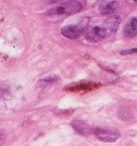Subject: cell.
<instances>
[{
    "label": "cell",
    "instance_id": "obj_9",
    "mask_svg": "<svg viewBox=\"0 0 137 146\" xmlns=\"http://www.w3.org/2000/svg\"><path fill=\"white\" fill-rule=\"evenodd\" d=\"M72 125H73V127H74V129L77 130L79 133H81V134H88L89 133V127L85 123H83V122L75 121L72 123Z\"/></svg>",
    "mask_w": 137,
    "mask_h": 146
},
{
    "label": "cell",
    "instance_id": "obj_5",
    "mask_svg": "<svg viewBox=\"0 0 137 146\" xmlns=\"http://www.w3.org/2000/svg\"><path fill=\"white\" fill-rule=\"evenodd\" d=\"M100 86L98 83H93V82H77V83H73L70 85L66 86L65 89L69 90V91H86V90H92L94 88Z\"/></svg>",
    "mask_w": 137,
    "mask_h": 146
},
{
    "label": "cell",
    "instance_id": "obj_4",
    "mask_svg": "<svg viewBox=\"0 0 137 146\" xmlns=\"http://www.w3.org/2000/svg\"><path fill=\"white\" fill-rule=\"evenodd\" d=\"M110 34L111 33L104 25L103 26H94L87 30V32L85 33V38L91 42H99Z\"/></svg>",
    "mask_w": 137,
    "mask_h": 146
},
{
    "label": "cell",
    "instance_id": "obj_2",
    "mask_svg": "<svg viewBox=\"0 0 137 146\" xmlns=\"http://www.w3.org/2000/svg\"><path fill=\"white\" fill-rule=\"evenodd\" d=\"M87 23H88V19L84 18L79 23H77V24L63 26L62 28H61V34L68 39L78 38L81 35V33L84 31V29L86 28Z\"/></svg>",
    "mask_w": 137,
    "mask_h": 146
},
{
    "label": "cell",
    "instance_id": "obj_7",
    "mask_svg": "<svg viewBox=\"0 0 137 146\" xmlns=\"http://www.w3.org/2000/svg\"><path fill=\"white\" fill-rule=\"evenodd\" d=\"M119 6V3L117 1H109V2H105L99 8V11L102 15H110L112 14L114 11L117 10Z\"/></svg>",
    "mask_w": 137,
    "mask_h": 146
},
{
    "label": "cell",
    "instance_id": "obj_8",
    "mask_svg": "<svg viewBox=\"0 0 137 146\" xmlns=\"http://www.w3.org/2000/svg\"><path fill=\"white\" fill-rule=\"evenodd\" d=\"M120 21L121 19L119 16H111L104 22V26L108 29L111 34H113L117 30V28H118V25L120 23Z\"/></svg>",
    "mask_w": 137,
    "mask_h": 146
},
{
    "label": "cell",
    "instance_id": "obj_1",
    "mask_svg": "<svg viewBox=\"0 0 137 146\" xmlns=\"http://www.w3.org/2000/svg\"><path fill=\"white\" fill-rule=\"evenodd\" d=\"M82 9V4L79 1H66L52 7L46 12L47 17H62L65 15H72L78 13Z\"/></svg>",
    "mask_w": 137,
    "mask_h": 146
},
{
    "label": "cell",
    "instance_id": "obj_3",
    "mask_svg": "<svg viewBox=\"0 0 137 146\" xmlns=\"http://www.w3.org/2000/svg\"><path fill=\"white\" fill-rule=\"evenodd\" d=\"M94 135L102 142H114L120 137V132L114 128L97 127L94 129Z\"/></svg>",
    "mask_w": 137,
    "mask_h": 146
},
{
    "label": "cell",
    "instance_id": "obj_11",
    "mask_svg": "<svg viewBox=\"0 0 137 146\" xmlns=\"http://www.w3.org/2000/svg\"><path fill=\"white\" fill-rule=\"evenodd\" d=\"M3 143V140H2V134L0 133V144Z\"/></svg>",
    "mask_w": 137,
    "mask_h": 146
},
{
    "label": "cell",
    "instance_id": "obj_10",
    "mask_svg": "<svg viewBox=\"0 0 137 146\" xmlns=\"http://www.w3.org/2000/svg\"><path fill=\"white\" fill-rule=\"evenodd\" d=\"M132 53H137V47L136 48H128L121 51V55H129Z\"/></svg>",
    "mask_w": 137,
    "mask_h": 146
},
{
    "label": "cell",
    "instance_id": "obj_6",
    "mask_svg": "<svg viewBox=\"0 0 137 146\" xmlns=\"http://www.w3.org/2000/svg\"><path fill=\"white\" fill-rule=\"evenodd\" d=\"M123 34L126 37H134L137 35V17H132L130 18L127 23L125 24L124 29H123Z\"/></svg>",
    "mask_w": 137,
    "mask_h": 146
}]
</instances>
